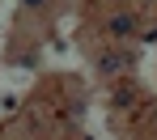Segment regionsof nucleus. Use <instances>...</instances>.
Instances as JSON below:
<instances>
[{
  "label": "nucleus",
  "instance_id": "obj_3",
  "mask_svg": "<svg viewBox=\"0 0 157 140\" xmlns=\"http://www.w3.org/2000/svg\"><path fill=\"white\" fill-rule=\"evenodd\" d=\"M26 4H30V9H38V4H43V0H26Z\"/></svg>",
  "mask_w": 157,
  "mask_h": 140
},
{
  "label": "nucleus",
  "instance_id": "obj_2",
  "mask_svg": "<svg viewBox=\"0 0 157 140\" xmlns=\"http://www.w3.org/2000/svg\"><path fill=\"white\" fill-rule=\"evenodd\" d=\"M119 64H123L119 55H102V72H119Z\"/></svg>",
  "mask_w": 157,
  "mask_h": 140
},
{
  "label": "nucleus",
  "instance_id": "obj_1",
  "mask_svg": "<svg viewBox=\"0 0 157 140\" xmlns=\"http://www.w3.org/2000/svg\"><path fill=\"white\" fill-rule=\"evenodd\" d=\"M110 34H115V38H128V34H136V17H128V13L110 17Z\"/></svg>",
  "mask_w": 157,
  "mask_h": 140
}]
</instances>
